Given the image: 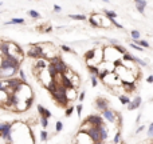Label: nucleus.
Wrapping results in <instances>:
<instances>
[{
    "label": "nucleus",
    "mask_w": 153,
    "mask_h": 144,
    "mask_svg": "<svg viewBox=\"0 0 153 144\" xmlns=\"http://www.w3.org/2000/svg\"><path fill=\"white\" fill-rule=\"evenodd\" d=\"M122 53H120L117 51V48L114 45H109V47H103V60L110 61V63L117 64L118 61L122 60Z\"/></svg>",
    "instance_id": "1"
},
{
    "label": "nucleus",
    "mask_w": 153,
    "mask_h": 144,
    "mask_svg": "<svg viewBox=\"0 0 153 144\" xmlns=\"http://www.w3.org/2000/svg\"><path fill=\"white\" fill-rule=\"evenodd\" d=\"M50 63L55 65V68H56V71H58V73H62V75H63L64 72H66L67 69H69V67H67L66 64H64V61L62 60L61 56H56V57L51 59Z\"/></svg>",
    "instance_id": "2"
},
{
    "label": "nucleus",
    "mask_w": 153,
    "mask_h": 144,
    "mask_svg": "<svg viewBox=\"0 0 153 144\" xmlns=\"http://www.w3.org/2000/svg\"><path fill=\"white\" fill-rule=\"evenodd\" d=\"M28 56H30V57H32V59L44 57V56H43V48H42V44L30 45V49H28Z\"/></svg>",
    "instance_id": "3"
},
{
    "label": "nucleus",
    "mask_w": 153,
    "mask_h": 144,
    "mask_svg": "<svg viewBox=\"0 0 153 144\" xmlns=\"http://www.w3.org/2000/svg\"><path fill=\"white\" fill-rule=\"evenodd\" d=\"M38 77H39V79H40V81H42V84L44 85L46 88H47L48 85H50L51 83L54 81V77L51 76L50 73H48V71H47V69H43V71L39 73V76H38Z\"/></svg>",
    "instance_id": "4"
},
{
    "label": "nucleus",
    "mask_w": 153,
    "mask_h": 144,
    "mask_svg": "<svg viewBox=\"0 0 153 144\" xmlns=\"http://www.w3.org/2000/svg\"><path fill=\"white\" fill-rule=\"evenodd\" d=\"M102 117L103 119H106L109 123H115L117 121V117H120V115L117 113L115 111H113V109H106V111L102 112Z\"/></svg>",
    "instance_id": "5"
},
{
    "label": "nucleus",
    "mask_w": 153,
    "mask_h": 144,
    "mask_svg": "<svg viewBox=\"0 0 153 144\" xmlns=\"http://www.w3.org/2000/svg\"><path fill=\"white\" fill-rule=\"evenodd\" d=\"M86 120H87V121L90 123L93 127H101L102 124H105L102 115H90V116H89Z\"/></svg>",
    "instance_id": "6"
},
{
    "label": "nucleus",
    "mask_w": 153,
    "mask_h": 144,
    "mask_svg": "<svg viewBox=\"0 0 153 144\" xmlns=\"http://www.w3.org/2000/svg\"><path fill=\"white\" fill-rule=\"evenodd\" d=\"M87 135H89V137L93 140V143H99V141H102L101 132H99V127H93L87 132Z\"/></svg>",
    "instance_id": "7"
},
{
    "label": "nucleus",
    "mask_w": 153,
    "mask_h": 144,
    "mask_svg": "<svg viewBox=\"0 0 153 144\" xmlns=\"http://www.w3.org/2000/svg\"><path fill=\"white\" fill-rule=\"evenodd\" d=\"M95 108L98 109V111H101V112L106 111V109H109V101H107L105 97H97Z\"/></svg>",
    "instance_id": "8"
},
{
    "label": "nucleus",
    "mask_w": 153,
    "mask_h": 144,
    "mask_svg": "<svg viewBox=\"0 0 153 144\" xmlns=\"http://www.w3.org/2000/svg\"><path fill=\"white\" fill-rule=\"evenodd\" d=\"M141 103H142V99H141V96H136V97H134L133 100H132L130 103L128 104V109H129V111H134V109L140 108V105H141Z\"/></svg>",
    "instance_id": "9"
},
{
    "label": "nucleus",
    "mask_w": 153,
    "mask_h": 144,
    "mask_svg": "<svg viewBox=\"0 0 153 144\" xmlns=\"http://www.w3.org/2000/svg\"><path fill=\"white\" fill-rule=\"evenodd\" d=\"M10 93L7 92V91H0V107L1 108H5V105H7V103L10 101Z\"/></svg>",
    "instance_id": "10"
},
{
    "label": "nucleus",
    "mask_w": 153,
    "mask_h": 144,
    "mask_svg": "<svg viewBox=\"0 0 153 144\" xmlns=\"http://www.w3.org/2000/svg\"><path fill=\"white\" fill-rule=\"evenodd\" d=\"M66 96H67V100L71 103V101H74L75 99H77V96H79V95H77V88L71 87V88H66Z\"/></svg>",
    "instance_id": "11"
},
{
    "label": "nucleus",
    "mask_w": 153,
    "mask_h": 144,
    "mask_svg": "<svg viewBox=\"0 0 153 144\" xmlns=\"http://www.w3.org/2000/svg\"><path fill=\"white\" fill-rule=\"evenodd\" d=\"M134 4H136L137 11H138L141 15H144V13H145V7L148 5L146 0H134Z\"/></svg>",
    "instance_id": "12"
},
{
    "label": "nucleus",
    "mask_w": 153,
    "mask_h": 144,
    "mask_svg": "<svg viewBox=\"0 0 153 144\" xmlns=\"http://www.w3.org/2000/svg\"><path fill=\"white\" fill-rule=\"evenodd\" d=\"M90 23H91V25H94V27H102V16L94 13L90 17Z\"/></svg>",
    "instance_id": "13"
},
{
    "label": "nucleus",
    "mask_w": 153,
    "mask_h": 144,
    "mask_svg": "<svg viewBox=\"0 0 153 144\" xmlns=\"http://www.w3.org/2000/svg\"><path fill=\"white\" fill-rule=\"evenodd\" d=\"M38 112H39V115H40V117H47V119H50L52 115H51V111H48L47 108H44L43 105H38Z\"/></svg>",
    "instance_id": "14"
},
{
    "label": "nucleus",
    "mask_w": 153,
    "mask_h": 144,
    "mask_svg": "<svg viewBox=\"0 0 153 144\" xmlns=\"http://www.w3.org/2000/svg\"><path fill=\"white\" fill-rule=\"evenodd\" d=\"M99 132H101V139H102V141L107 140V137H109V129H107L106 125L102 124L101 127H99Z\"/></svg>",
    "instance_id": "15"
},
{
    "label": "nucleus",
    "mask_w": 153,
    "mask_h": 144,
    "mask_svg": "<svg viewBox=\"0 0 153 144\" xmlns=\"http://www.w3.org/2000/svg\"><path fill=\"white\" fill-rule=\"evenodd\" d=\"M122 87L128 93L134 92L136 91V83H122Z\"/></svg>",
    "instance_id": "16"
},
{
    "label": "nucleus",
    "mask_w": 153,
    "mask_h": 144,
    "mask_svg": "<svg viewBox=\"0 0 153 144\" xmlns=\"http://www.w3.org/2000/svg\"><path fill=\"white\" fill-rule=\"evenodd\" d=\"M70 80H71V83H72V87H74V88H78V87H79V84H81V80H79V76H78V75L75 73V72H74V75H72V76H71V79H70Z\"/></svg>",
    "instance_id": "17"
},
{
    "label": "nucleus",
    "mask_w": 153,
    "mask_h": 144,
    "mask_svg": "<svg viewBox=\"0 0 153 144\" xmlns=\"http://www.w3.org/2000/svg\"><path fill=\"white\" fill-rule=\"evenodd\" d=\"M12 128V123H0V135H1L4 131H8Z\"/></svg>",
    "instance_id": "18"
},
{
    "label": "nucleus",
    "mask_w": 153,
    "mask_h": 144,
    "mask_svg": "<svg viewBox=\"0 0 153 144\" xmlns=\"http://www.w3.org/2000/svg\"><path fill=\"white\" fill-rule=\"evenodd\" d=\"M89 68V72L91 73V76H99V73H101V69H99V67H87Z\"/></svg>",
    "instance_id": "19"
},
{
    "label": "nucleus",
    "mask_w": 153,
    "mask_h": 144,
    "mask_svg": "<svg viewBox=\"0 0 153 144\" xmlns=\"http://www.w3.org/2000/svg\"><path fill=\"white\" fill-rule=\"evenodd\" d=\"M47 71H48V73L51 75L52 77H55L56 75H58V71H56V68H55V65L54 64H48V67H47Z\"/></svg>",
    "instance_id": "20"
},
{
    "label": "nucleus",
    "mask_w": 153,
    "mask_h": 144,
    "mask_svg": "<svg viewBox=\"0 0 153 144\" xmlns=\"http://www.w3.org/2000/svg\"><path fill=\"white\" fill-rule=\"evenodd\" d=\"M103 13L106 17L112 19V20H115V17H117V13L114 12V11H109V9H103Z\"/></svg>",
    "instance_id": "21"
},
{
    "label": "nucleus",
    "mask_w": 153,
    "mask_h": 144,
    "mask_svg": "<svg viewBox=\"0 0 153 144\" xmlns=\"http://www.w3.org/2000/svg\"><path fill=\"white\" fill-rule=\"evenodd\" d=\"M120 101H121V104H123V105H128L132 100L129 99L128 95H120Z\"/></svg>",
    "instance_id": "22"
},
{
    "label": "nucleus",
    "mask_w": 153,
    "mask_h": 144,
    "mask_svg": "<svg viewBox=\"0 0 153 144\" xmlns=\"http://www.w3.org/2000/svg\"><path fill=\"white\" fill-rule=\"evenodd\" d=\"M121 143V132L117 131L114 135V139H113V144H120Z\"/></svg>",
    "instance_id": "23"
},
{
    "label": "nucleus",
    "mask_w": 153,
    "mask_h": 144,
    "mask_svg": "<svg viewBox=\"0 0 153 144\" xmlns=\"http://www.w3.org/2000/svg\"><path fill=\"white\" fill-rule=\"evenodd\" d=\"M136 44H138V45H141L142 48H149V43L146 41V40H136Z\"/></svg>",
    "instance_id": "24"
},
{
    "label": "nucleus",
    "mask_w": 153,
    "mask_h": 144,
    "mask_svg": "<svg viewBox=\"0 0 153 144\" xmlns=\"http://www.w3.org/2000/svg\"><path fill=\"white\" fill-rule=\"evenodd\" d=\"M8 24H24V20L23 19H12L8 23H5V25H8Z\"/></svg>",
    "instance_id": "25"
},
{
    "label": "nucleus",
    "mask_w": 153,
    "mask_h": 144,
    "mask_svg": "<svg viewBox=\"0 0 153 144\" xmlns=\"http://www.w3.org/2000/svg\"><path fill=\"white\" fill-rule=\"evenodd\" d=\"M48 139V132L46 129H43V131H40V140L42 141H46Z\"/></svg>",
    "instance_id": "26"
},
{
    "label": "nucleus",
    "mask_w": 153,
    "mask_h": 144,
    "mask_svg": "<svg viewBox=\"0 0 153 144\" xmlns=\"http://www.w3.org/2000/svg\"><path fill=\"white\" fill-rule=\"evenodd\" d=\"M130 35H132V37H133L134 41H136V40H140V36H141V35H140V32L136 31V29H133V31L130 32Z\"/></svg>",
    "instance_id": "27"
},
{
    "label": "nucleus",
    "mask_w": 153,
    "mask_h": 144,
    "mask_svg": "<svg viewBox=\"0 0 153 144\" xmlns=\"http://www.w3.org/2000/svg\"><path fill=\"white\" fill-rule=\"evenodd\" d=\"M134 63L138 64V65H141V67H146V65H148L146 61H144L142 59H140V57H136V59H134Z\"/></svg>",
    "instance_id": "28"
},
{
    "label": "nucleus",
    "mask_w": 153,
    "mask_h": 144,
    "mask_svg": "<svg viewBox=\"0 0 153 144\" xmlns=\"http://www.w3.org/2000/svg\"><path fill=\"white\" fill-rule=\"evenodd\" d=\"M70 17L74 19V20H86L85 15H70Z\"/></svg>",
    "instance_id": "29"
},
{
    "label": "nucleus",
    "mask_w": 153,
    "mask_h": 144,
    "mask_svg": "<svg viewBox=\"0 0 153 144\" xmlns=\"http://www.w3.org/2000/svg\"><path fill=\"white\" fill-rule=\"evenodd\" d=\"M40 124H42L43 128H47L48 127V119L47 117H40Z\"/></svg>",
    "instance_id": "30"
},
{
    "label": "nucleus",
    "mask_w": 153,
    "mask_h": 144,
    "mask_svg": "<svg viewBox=\"0 0 153 144\" xmlns=\"http://www.w3.org/2000/svg\"><path fill=\"white\" fill-rule=\"evenodd\" d=\"M74 105H70V107H67L66 108V112H64V113H66V116L69 117V116H71V113H72V111H74Z\"/></svg>",
    "instance_id": "31"
},
{
    "label": "nucleus",
    "mask_w": 153,
    "mask_h": 144,
    "mask_svg": "<svg viewBox=\"0 0 153 144\" xmlns=\"http://www.w3.org/2000/svg\"><path fill=\"white\" fill-rule=\"evenodd\" d=\"M130 47L133 48V49H137V51H140V52H142V51H144V48H142L141 45L136 44V43H132V44H130Z\"/></svg>",
    "instance_id": "32"
},
{
    "label": "nucleus",
    "mask_w": 153,
    "mask_h": 144,
    "mask_svg": "<svg viewBox=\"0 0 153 144\" xmlns=\"http://www.w3.org/2000/svg\"><path fill=\"white\" fill-rule=\"evenodd\" d=\"M148 137H153V123H150L148 127Z\"/></svg>",
    "instance_id": "33"
},
{
    "label": "nucleus",
    "mask_w": 153,
    "mask_h": 144,
    "mask_svg": "<svg viewBox=\"0 0 153 144\" xmlns=\"http://www.w3.org/2000/svg\"><path fill=\"white\" fill-rule=\"evenodd\" d=\"M28 15L31 16L32 19H38V17H39V16H40L39 13H38L36 11H34V9H31V11H30V12H28Z\"/></svg>",
    "instance_id": "34"
},
{
    "label": "nucleus",
    "mask_w": 153,
    "mask_h": 144,
    "mask_svg": "<svg viewBox=\"0 0 153 144\" xmlns=\"http://www.w3.org/2000/svg\"><path fill=\"white\" fill-rule=\"evenodd\" d=\"M62 129H63V124H62V121H56V124H55V131H56V132H61Z\"/></svg>",
    "instance_id": "35"
},
{
    "label": "nucleus",
    "mask_w": 153,
    "mask_h": 144,
    "mask_svg": "<svg viewBox=\"0 0 153 144\" xmlns=\"http://www.w3.org/2000/svg\"><path fill=\"white\" fill-rule=\"evenodd\" d=\"M61 49L62 51H64V52H74V51H72V48H70L69 45H61Z\"/></svg>",
    "instance_id": "36"
},
{
    "label": "nucleus",
    "mask_w": 153,
    "mask_h": 144,
    "mask_svg": "<svg viewBox=\"0 0 153 144\" xmlns=\"http://www.w3.org/2000/svg\"><path fill=\"white\" fill-rule=\"evenodd\" d=\"M90 79H91V85H93V87H97V84H98V77H97V76H91Z\"/></svg>",
    "instance_id": "37"
},
{
    "label": "nucleus",
    "mask_w": 153,
    "mask_h": 144,
    "mask_svg": "<svg viewBox=\"0 0 153 144\" xmlns=\"http://www.w3.org/2000/svg\"><path fill=\"white\" fill-rule=\"evenodd\" d=\"M19 76H20V79L23 80L24 83H26V80H27V79H26V73H24V71H23V69H21V68L19 69Z\"/></svg>",
    "instance_id": "38"
},
{
    "label": "nucleus",
    "mask_w": 153,
    "mask_h": 144,
    "mask_svg": "<svg viewBox=\"0 0 153 144\" xmlns=\"http://www.w3.org/2000/svg\"><path fill=\"white\" fill-rule=\"evenodd\" d=\"M75 111H77L78 116L81 117V115H82V104H78V105L75 107Z\"/></svg>",
    "instance_id": "39"
},
{
    "label": "nucleus",
    "mask_w": 153,
    "mask_h": 144,
    "mask_svg": "<svg viewBox=\"0 0 153 144\" xmlns=\"http://www.w3.org/2000/svg\"><path fill=\"white\" fill-rule=\"evenodd\" d=\"M85 96H86V92H85V91H82V92L79 93V96H78V100H79L81 103H82V101L85 100Z\"/></svg>",
    "instance_id": "40"
},
{
    "label": "nucleus",
    "mask_w": 153,
    "mask_h": 144,
    "mask_svg": "<svg viewBox=\"0 0 153 144\" xmlns=\"http://www.w3.org/2000/svg\"><path fill=\"white\" fill-rule=\"evenodd\" d=\"M145 129V125H140L138 128H137V131H136V133H140V132H142V131Z\"/></svg>",
    "instance_id": "41"
},
{
    "label": "nucleus",
    "mask_w": 153,
    "mask_h": 144,
    "mask_svg": "<svg viewBox=\"0 0 153 144\" xmlns=\"http://www.w3.org/2000/svg\"><path fill=\"white\" fill-rule=\"evenodd\" d=\"M146 81H148V83H149V84H152V83H153V75H149V76H148Z\"/></svg>",
    "instance_id": "42"
},
{
    "label": "nucleus",
    "mask_w": 153,
    "mask_h": 144,
    "mask_svg": "<svg viewBox=\"0 0 153 144\" xmlns=\"http://www.w3.org/2000/svg\"><path fill=\"white\" fill-rule=\"evenodd\" d=\"M54 11H55V12H59V11H61V7H59V5H54Z\"/></svg>",
    "instance_id": "43"
},
{
    "label": "nucleus",
    "mask_w": 153,
    "mask_h": 144,
    "mask_svg": "<svg viewBox=\"0 0 153 144\" xmlns=\"http://www.w3.org/2000/svg\"><path fill=\"white\" fill-rule=\"evenodd\" d=\"M140 119H141V113H140V115H138V116H137V119H136V121H137V123H140Z\"/></svg>",
    "instance_id": "44"
},
{
    "label": "nucleus",
    "mask_w": 153,
    "mask_h": 144,
    "mask_svg": "<svg viewBox=\"0 0 153 144\" xmlns=\"http://www.w3.org/2000/svg\"><path fill=\"white\" fill-rule=\"evenodd\" d=\"M102 1H105V3H109V0H102Z\"/></svg>",
    "instance_id": "45"
},
{
    "label": "nucleus",
    "mask_w": 153,
    "mask_h": 144,
    "mask_svg": "<svg viewBox=\"0 0 153 144\" xmlns=\"http://www.w3.org/2000/svg\"><path fill=\"white\" fill-rule=\"evenodd\" d=\"M120 144H126V143H123V141H121V143Z\"/></svg>",
    "instance_id": "46"
},
{
    "label": "nucleus",
    "mask_w": 153,
    "mask_h": 144,
    "mask_svg": "<svg viewBox=\"0 0 153 144\" xmlns=\"http://www.w3.org/2000/svg\"><path fill=\"white\" fill-rule=\"evenodd\" d=\"M1 43H3V41H1V40H0V47H1Z\"/></svg>",
    "instance_id": "47"
},
{
    "label": "nucleus",
    "mask_w": 153,
    "mask_h": 144,
    "mask_svg": "<svg viewBox=\"0 0 153 144\" xmlns=\"http://www.w3.org/2000/svg\"><path fill=\"white\" fill-rule=\"evenodd\" d=\"M0 5H3V3H1V1H0Z\"/></svg>",
    "instance_id": "48"
}]
</instances>
